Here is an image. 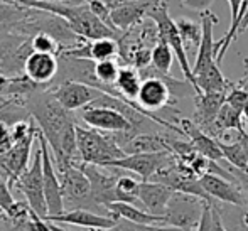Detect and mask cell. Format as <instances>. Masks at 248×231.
Returning <instances> with one entry per match:
<instances>
[{
	"instance_id": "6da1fadb",
	"label": "cell",
	"mask_w": 248,
	"mask_h": 231,
	"mask_svg": "<svg viewBox=\"0 0 248 231\" xmlns=\"http://www.w3.org/2000/svg\"><path fill=\"white\" fill-rule=\"evenodd\" d=\"M26 108L36 120L37 128L49 143L56 169L66 166L81 167L76 140V123L71 111L64 110L51 93H37L27 100Z\"/></svg>"
},
{
	"instance_id": "7a4b0ae2",
	"label": "cell",
	"mask_w": 248,
	"mask_h": 231,
	"mask_svg": "<svg viewBox=\"0 0 248 231\" xmlns=\"http://www.w3.org/2000/svg\"><path fill=\"white\" fill-rule=\"evenodd\" d=\"M76 140H78V152L83 164L107 167L108 164L125 157L124 149L118 145L113 135L76 125Z\"/></svg>"
},
{
	"instance_id": "3957f363",
	"label": "cell",
	"mask_w": 248,
	"mask_h": 231,
	"mask_svg": "<svg viewBox=\"0 0 248 231\" xmlns=\"http://www.w3.org/2000/svg\"><path fill=\"white\" fill-rule=\"evenodd\" d=\"M149 17L155 22L157 39H159V43L167 44V46L172 49L184 78L187 79V83L193 85L194 94H196V79H194V75H193V66H191V62H189V58H187V51L183 44V39H181V34H179V29H177L176 20H172V17L169 15L167 2L159 0V2L150 9Z\"/></svg>"
},
{
	"instance_id": "277c9868",
	"label": "cell",
	"mask_w": 248,
	"mask_h": 231,
	"mask_svg": "<svg viewBox=\"0 0 248 231\" xmlns=\"http://www.w3.org/2000/svg\"><path fill=\"white\" fill-rule=\"evenodd\" d=\"M56 170H58V177L62 189L64 211H69V209H88V211L101 209L93 199L92 184H90V179L83 172L81 167L66 166Z\"/></svg>"
},
{
	"instance_id": "5b68a950",
	"label": "cell",
	"mask_w": 248,
	"mask_h": 231,
	"mask_svg": "<svg viewBox=\"0 0 248 231\" xmlns=\"http://www.w3.org/2000/svg\"><path fill=\"white\" fill-rule=\"evenodd\" d=\"M204 201L184 192H174L164 213V225L181 231H196L202 218Z\"/></svg>"
},
{
	"instance_id": "8992f818",
	"label": "cell",
	"mask_w": 248,
	"mask_h": 231,
	"mask_svg": "<svg viewBox=\"0 0 248 231\" xmlns=\"http://www.w3.org/2000/svg\"><path fill=\"white\" fill-rule=\"evenodd\" d=\"M14 187H17L27 199L29 208L36 213L39 218H47V204L44 196V174H43V150H41L39 140H37V150L34 152L32 164L27 170L17 179Z\"/></svg>"
},
{
	"instance_id": "52a82bcc",
	"label": "cell",
	"mask_w": 248,
	"mask_h": 231,
	"mask_svg": "<svg viewBox=\"0 0 248 231\" xmlns=\"http://www.w3.org/2000/svg\"><path fill=\"white\" fill-rule=\"evenodd\" d=\"M81 118L90 128L98 132H108V134H132L137 135L139 132L132 125V122L120 113L115 108L108 107H96V105H90V107L83 108Z\"/></svg>"
},
{
	"instance_id": "ba28073f",
	"label": "cell",
	"mask_w": 248,
	"mask_h": 231,
	"mask_svg": "<svg viewBox=\"0 0 248 231\" xmlns=\"http://www.w3.org/2000/svg\"><path fill=\"white\" fill-rule=\"evenodd\" d=\"M37 140H39L41 150H43L44 196H46L47 218H49V216H58L61 213H64V199H62L61 183H59L58 170H56L49 143H47V140L44 139V135L41 132H37Z\"/></svg>"
},
{
	"instance_id": "9c48e42d",
	"label": "cell",
	"mask_w": 248,
	"mask_h": 231,
	"mask_svg": "<svg viewBox=\"0 0 248 231\" xmlns=\"http://www.w3.org/2000/svg\"><path fill=\"white\" fill-rule=\"evenodd\" d=\"M49 93L64 110L75 111V110H83L88 105H92L93 101L98 100L103 92L90 86L88 83L73 81L71 79V81L61 83L54 90H51Z\"/></svg>"
},
{
	"instance_id": "30bf717a",
	"label": "cell",
	"mask_w": 248,
	"mask_h": 231,
	"mask_svg": "<svg viewBox=\"0 0 248 231\" xmlns=\"http://www.w3.org/2000/svg\"><path fill=\"white\" fill-rule=\"evenodd\" d=\"M170 152H157V154H137V155H125L124 159L115 160L108 164L105 169H118L128 170L140 177L142 183H147L152 176L170 159Z\"/></svg>"
},
{
	"instance_id": "8fae6325",
	"label": "cell",
	"mask_w": 248,
	"mask_h": 231,
	"mask_svg": "<svg viewBox=\"0 0 248 231\" xmlns=\"http://www.w3.org/2000/svg\"><path fill=\"white\" fill-rule=\"evenodd\" d=\"M218 24V17L213 12H209L208 9L201 10V44H199L198 49V56L196 61L193 64V75L194 79L196 76H199L201 73H204L209 66H213L216 61V56H218V49H216V43H215V26Z\"/></svg>"
},
{
	"instance_id": "7c38bea8",
	"label": "cell",
	"mask_w": 248,
	"mask_h": 231,
	"mask_svg": "<svg viewBox=\"0 0 248 231\" xmlns=\"http://www.w3.org/2000/svg\"><path fill=\"white\" fill-rule=\"evenodd\" d=\"M81 169L86 174V177L90 179L93 199H95L98 208L107 211L108 206L113 204V202H118L117 198L118 176H113L111 172H103L98 166H90V164H83Z\"/></svg>"
},
{
	"instance_id": "4fadbf2b",
	"label": "cell",
	"mask_w": 248,
	"mask_h": 231,
	"mask_svg": "<svg viewBox=\"0 0 248 231\" xmlns=\"http://www.w3.org/2000/svg\"><path fill=\"white\" fill-rule=\"evenodd\" d=\"M44 221L54 223V225H71V226H81L88 228L90 231H105L110 230L117 225L120 219H115L108 215H100L88 209H69L58 216H49Z\"/></svg>"
},
{
	"instance_id": "5bb4252c",
	"label": "cell",
	"mask_w": 248,
	"mask_h": 231,
	"mask_svg": "<svg viewBox=\"0 0 248 231\" xmlns=\"http://www.w3.org/2000/svg\"><path fill=\"white\" fill-rule=\"evenodd\" d=\"M199 184L204 189V192L215 201H221L226 204L238 206V208H245L247 198L245 192L240 189L238 184L232 183V181L225 179V177L215 176V174H204L199 179Z\"/></svg>"
},
{
	"instance_id": "9a60e30c",
	"label": "cell",
	"mask_w": 248,
	"mask_h": 231,
	"mask_svg": "<svg viewBox=\"0 0 248 231\" xmlns=\"http://www.w3.org/2000/svg\"><path fill=\"white\" fill-rule=\"evenodd\" d=\"M159 0H137V2L122 3L111 7L110 20L115 31H130L142 22L144 17H149V12Z\"/></svg>"
},
{
	"instance_id": "2e32d148",
	"label": "cell",
	"mask_w": 248,
	"mask_h": 231,
	"mask_svg": "<svg viewBox=\"0 0 248 231\" xmlns=\"http://www.w3.org/2000/svg\"><path fill=\"white\" fill-rule=\"evenodd\" d=\"M172 103V94L167 81L157 76H149L142 81L137 96V105L145 111H155Z\"/></svg>"
},
{
	"instance_id": "e0dca14e",
	"label": "cell",
	"mask_w": 248,
	"mask_h": 231,
	"mask_svg": "<svg viewBox=\"0 0 248 231\" xmlns=\"http://www.w3.org/2000/svg\"><path fill=\"white\" fill-rule=\"evenodd\" d=\"M181 130L189 139L194 150H196L198 154H201L202 157H206L208 160H213V162H221V160H225L221 149H219L218 140L209 137L208 134H204L193 120L183 118V120H181Z\"/></svg>"
},
{
	"instance_id": "ac0fdd59",
	"label": "cell",
	"mask_w": 248,
	"mask_h": 231,
	"mask_svg": "<svg viewBox=\"0 0 248 231\" xmlns=\"http://www.w3.org/2000/svg\"><path fill=\"white\" fill-rule=\"evenodd\" d=\"M120 52V46L115 39H96L88 41L86 44H81L79 47L66 49L62 51L64 56H71L76 59H88V61H110L115 59Z\"/></svg>"
},
{
	"instance_id": "d6986e66",
	"label": "cell",
	"mask_w": 248,
	"mask_h": 231,
	"mask_svg": "<svg viewBox=\"0 0 248 231\" xmlns=\"http://www.w3.org/2000/svg\"><path fill=\"white\" fill-rule=\"evenodd\" d=\"M172 194H174L172 189H169L164 184H157V183H152V181L142 183L140 181L137 198L142 208H144L145 211H149L150 215L164 216L167 202L172 198Z\"/></svg>"
},
{
	"instance_id": "ffe728a7",
	"label": "cell",
	"mask_w": 248,
	"mask_h": 231,
	"mask_svg": "<svg viewBox=\"0 0 248 231\" xmlns=\"http://www.w3.org/2000/svg\"><path fill=\"white\" fill-rule=\"evenodd\" d=\"M58 73V59L52 54L31 52L24 64V75L36 85H46Z\"/></svg>"
},
{
	"instance_id": "44dd1931",
	"label": "cell",
	"mask_w": 248,
	"mask_h": 231,
	"mask_svg": "<svg viewBox=\"0 0 248 231\" xmlns=\"http://www.w3.org/2000/svg\"><path fill=\"white\" fill-rule=\"evenodd\" d=\"M226 101V93H209L196 96V113H194V123L201 128L204 134L211 130L219 110Z\"/></svg>"
},
{
	"instance_id": "7402d4cb",
	"label": "cell",
	"mask_w": 248,
	"mask_h": 231,
	"mask_svg": "<svg viewBox=\"0 0 248 231\" xmlns=\"http://www.w3.org/2000/svg\"><path fill=\"white\" fill-rule=\"evenodd\" d=\"M111 218L115 219H125V221L135 223V225L144 226H166L164 225V216H155L145 211L144 208H139L135 204L128 202H113L107 208Z\"/></svg>"
},
{
	"instance_id": "603a6c76",
	"label": "cell",
	"mask_w": 248,
	"mask_h": 231,
	"mask_svg": "<svg viewBox=\"0 0 248 231\" xmlns=\"http://www.w3.org/2000/svg\"><path fill=\"white\" fill-rule=\"evenodd\" d=\"M125 155H137V154H157V152H170L169 139L157 134H137L125 143Z\"/></svg>"
},
{
	"instance_id": "cb8c5ba5",
	"label": "cell",
	"mask_w": 248,
	"mask_h": 231,
	"mask_svg": "<svg viewBox=\"0 0 248 231\" xmlns=\"http://www.w3.org/2000/svg\"><path fill=\"white\" fill-rule=\"evenodd\" d=\"M232 86L233 83H230L223 76L221 66L218 62H215L204 73L196 76V96H199V94H209V93H228V90Z\"/></svg>"
},
{
	"instance_id": "d4e9b609",
	"label": "cell",
	"mask_w": 248,
	"mask_h": 231,
	"mask_svg": "<svg viewBox=\"0 0 248 231\" xmlns=\"http://www.w3.org/2000/svg\"><path fill=\"white\" fill-rule=\"evenodd\" d=\"M142 76L140 71L132 66H127V68H120V73H118V78L115 81V92H117L118 98L128 101V103H135L139 96V92H140L142 86Z\"/></svg>"
},
{
	"instance_id": "484cf974",
	"label": "cell",
	"mask_w": 248,
	"mask_h": 231,
	"mask_svg": "<svg viewBox=\"0 0 248 231\" xmlns=\"http://www.w3.org/2000/svg\"><path fill=\"white\" fill-rule=\"evenodd\" d=\"M218 143L225 160H228L233 169L248 172V155L238 142H223V140H218Z\"/></svg>"
},
{
	"instance_id": "4316f807",
	"label": "cell",
	"mask_w": 248,
	"mask_h": 231,
	"mask_svg": "<svg viewBox=\"0 0 248 231\" xmlns=\"http://www.w3.org/2000/svg\"><path fill=\"white\" fill-rule=\"evenodd\" d=\"M174 52L167 44L157 43L152 47V66L160 76H169L170 68H172L174 62Z\"/></svg>"
},
{
	"instance_id": "83f0119b",
	"label": "cell",
	"mask_w": 248,
	"mask_h": 231,
	"mask_svg": "<svg viewBox=\"0 0 248 231\" xmlns=\"http://www.w3.org/2000/svg\"><path fill=\"white\" fill-rule=\"evenodd\" d=\"M177 29H179L181 39H183V44L186 47V51L189 49H199V44H201V36L202 31L201 26H198L196 22L187 19H181L177 20Z\"/></svg>"
},
{
	"instance_id": "f1b7e54d",
	"label": "cell",
	"mask_w": 248,
	"mask_h": 231,
	"mask_svg": "<svg viewBox=\"0 0 248 231\" xmlns=\"http://www.w3.org/2000/svg\"><path fill=\"white\" fill-rule=\"evenodd\" d=\"M225 226L221 218L219 208L215 204V201H204V209H202V218L196 231H221Z\"/></svg>"
},
{
	"instance_id": "f546056e",
	"label": "cell",
	"mask_w": 248,
	"mask_h": 231,
	"mask_svg": "<svg viewBox=\"0 0 248 231\" xmlns=\"http://www.w3.org/2000/svg\"><path fill=\"white\" fill-rule=\"evenodd\" d=\"M139 183L132 176H118L117 181V198L118 202H128V204H139Z\"/></svg>"
},
{
	"instance_id": "4dcf8cb0",
	"label": "cell",
	"mask_w": 248,
	"mask_h": 231,
	"mask_svg": "<svg viewBox=\"0 0 248 231\" xmlns=\"http://www.w3.org/2000/svg\"><path fill=\"white\" fill-rule=\"evenodd\" d=\"M31 46H32L34 52H43V54L58 56L61 51V44L47 32H37L31 41Z\"/></svg>"
},
{
	"instance_id": "1f68e13d",
	"label": "cell",
	"mask_w": 248,
	"mask_h": 231,
	"mask_svg": "<svg viewBox=\"0 0 248 231\" xmlns=\"http://www.w3.org/2000/svg\"><path fill=\"white\" fill-rule=\"evenodd\" d=\"M52 231H68V230H62L59 228L58 225L54 223H49ZM105 231H181L177 228H170V226H144V225H135V223L130 221H125V219H120L113 228L110 230H105Z\"/></svg>"
},
{
	"instance_id": "d6a6232c",
	"label": "cell",
	"mask_w": 248,
	"mask_h": 231,
	"mask_svg": "<svg viewBox=\"0 0 248 231\" xmlns=\"http://www.w3.org/2000/svg\"><path fill=\"white\" fill-rule=\"evenodd\" d=\"M17 206V201L14 199L12 192H10V185L7 183L5 176L0 172V211L10 218Z\"/></svg>"
},
{
	"instance_id": "836d02e7",
	"label": "cell",
	"mask_w": 248,
	"mask_h": 231,
	"mask_svg": "<svg viewBox=\"0 0 248 231\" xmlns=\"http://www.w3.org/2000/svg\"><path fill=\"white\" fill-rule=\"evenodd\" d=\"M90 9H92V12L98 17L101 22H105L108 27L113 29L110 20V7H108L107 2H103V0H90Z\"/></svg>"
},
{
	"instance_id": "e575fe53",
	"label": "cell",
	"mask_w": 248,
	"mask_h": 231,
	"mask_svg": "<svg viewBox=\"0 0 248 231\" xmlns=\"http://www.w3.org/2000/svg\"><path fill=\"white\" fill-rule=\"evenodd\" d=\"M29 230H31V231H52V228H51L49 223L44 221L43 218H39V216H37L34 211H32V215H31Z\"/></svg>"
},
{
	"instance_id": "d590c367",
	"label": "cell",
	"mask_w": 248,
	"mask_h": 231,
	"mask_svg": "<svg viewBox=\"0 0 248 231\" xmlns=\"http://www.w3.org/2000/svg\"><path fill=\"white\" fill-rule=\"evenodd\" d=\"M14 52H12V46H9L7 43H0V66L5 62L7 58H10Z\"/></svg>"
},
{
	"instance_id": "8d00e7d4",
	"label": "cell",
	"mask_w": 248,
	"mask_h": 231,
	"mask_svg": "<svg viewBox=\"0 0 248 231\" xmlns=\"http://www.w3.org/2000/svg\"><path fill=\"white\" fill-rule=\"evenodd\" d=\"M183 2L189 7H208V3L211 0H183Z\"/></svg>"
},
{
	"instance_id": "74e56055",
	"label": "cell",
	"mask_w": 248,
	"mask_h": 231,
	"mask_svg": "<svg viewBox=\"0 0 248 231\" xmlns=\"http://www.w3.org/2000/svg\"><path fill=\"white\" fill-rule=\"evenodd\" d=\"M108 3V7H117V5H122V3H128V2H137V0H105Z\"/></svg>"
},
{
	"instance_id": "f35d334b",
	"label": "cell",
	"mask_w": 248,
	"mask_h": 231,
	"mask_svg": "<svg viewBox=\"0 0 248 231\" xmlns=\"http://www.w3.org/2000/svg\"><path fill=\"white\" fill-rule=\"evenodd\" d=\"M34 2H51V3H61V2H75V0H34ZM78 2V0H76ZM79 2H90V0H79Z\"/></svg>"
},
{
	"instance_id": "ab89813d",
	"label": "cell",
	"mask_w": 248,
	"mask_h": 231,
	"mask_svg": "<svg viewBox=\"0 0 248 231\" xmlns=\"http://www.w3.org/2000/svg\"><path fill=\"white\" fill-rule=\"evenodd\" d=\"M7 105H10V103L5 100V98H2V96H0V110H3V108H5Z\"/></svg>"
},
{
	"instance_id": "60d3db41",
	"label": "cell",
	"mask_w": 248,
	"mask_h": 231,
	"mask_svg": "<svg viewBox=\"0 0 248 231\" xmlns=\"http://www.w3.org/2000/svg\"><path fill=\"white\" fill-rule=\"evenodd\" d=\"M243 64H245V71H247V76H248V58L243 61Z\"/></svg>"
},
{
	"instance_id": "b9f144b4",
	"label": "cell",
	"mask_w": 248,
	"mask_h": 231,
	"mask_svg": "<svg viewBox=\"0 0 248 231\" xmlns=\"http://www.w3.org/2000/svg\"><path fill=\"white\" fill-rule=\"evenodd\" d=\"M245 198H247V204H245V208L248 209V196H247V194H245Z\"/></svg>"
},
{
	"instance_id": "7bdbcfd3",
	"label": "cell",
	"mask_w": 248,
	"mask_h": 231,
	"mask_svg": "<svg viewBox=\"0 0 248 231\" xmlns=\"http://www.w3.org/2000/svg\"><path fill=\"white\" fill-rule=\"evenodd\" d=\"M3 31H5V27H3V26H0V32H3Z\"/></svg>"
},
{
	"instance_id": "ee69618b",
	"label": "cell",
	"mask_w": 248,
	"mask_h": 231,
	"mask_svg": "<svg viewBox=\"0 0 248 231\" xmlns=\"http://www.w3.org/2000/svg\"><path fill=\"white\" fill-rule=\"evenodd\" d=\"M221 231H228V230H226V226H223V228H221Z\"/></svg>"
},
{
	"instance_id": "f6af8a7d",
	"label": "cell",
	"mask_w": 248,
	"mask_h": 231,
	"mask_svg": "<svg viewBox=\"0 0 248 231\" xmlns=\"http://www.w3.org/2000/svg\"><path fill=\"white\" fill-rule=\"evenodd\" d=\"M0 213H2V211H0Z\"/></svg>"
},
{
	"instance_id": "bcb514c9",
	"label": "cell",
	"mask_w": 248,
	"mask_h": 231,
	"mask_svg": "<svg viewBox=\"0 0 248 231\" xmlns=\"http://www.w3.org/2000/svg\"><path fill=\"white\" fill-rule=\"evenodd\" d=\"M0 111H2V110H0Z\"/></svg>"
}]
</instances>
